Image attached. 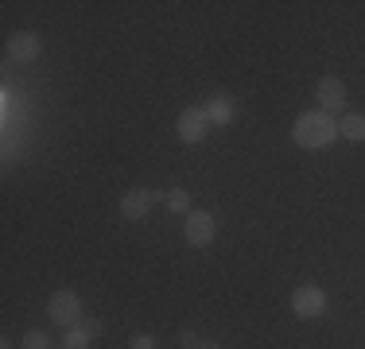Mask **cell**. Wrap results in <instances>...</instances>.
I'll list each match as a JSON object with an SVG mask.
<instances>
[{
  "label": "cell",
  "instance_id": "cell-1",
  "mask_svg": "<svg viewBox=\"0 0 365 349\" xmlns=\"http://www.w3.org/2000/svg\"><path fill=\"white\" fill-rule=\"evenodd\" d=\"M334 136H342L338 132V125H334V117L323 109H315V113H303L299 120L292 125V140L299 147H307V152H319V147H330L334 144Z\"/></svg>",
  "mask_w": 365,
  "mask_h": 349
},
{
  "label": "cell",
  "instance_id": "cell-2",
  "mask_svg": "<svg viewBox=\"0 0 365 349\" xmlns=\"http://www.w3.org/2000/svg\"><path fill=\"white\" fill-rule=\"evenodd\" d=\"M182 237H187L190 249H206V244L218 237V222H214L210 209H190L187 225H182Z\"/></svg>",
  "mask_w": 365,
  "mask_h": 349
},
{
  "label": "cell",
  "instance_id": "cell-3",
  "mask_svg": "<svg viewBox=\"0 0 365 349\" xmlns=\"http://www.w3.org/2000/svg\"><path fill=\"white\" fill-rule=\"evenodd\" d=\"M47 314L66 330L78 326V322H82V299H78V291H55L47 303Z\"/></svg>",
  "mask_w": 365,
  "mask_h": 349
},
{
  "label": "cell",
  "instance_id": "cell-4",
  "mask_svg": "<svg viewBox=\"0 0 365 349\" xmlns=\"http://www.w3.org/2000/svg\"><path fill=\"white\" fill-rule=\"evenodd\" d=\"M175 132L182 144H202L206 136H210V117H206V109H182L179 113V125H175Z\"/></svg>",
  "mask_w": 365,
  "mask_h": 349
},
{
  "label": "cell",
  "instance_id": "cell-5",
  "mask_svg": "<svg viewBox=\"0 0 365 349\" xmlns=\"http://www.w3.org/2000/svg\"><path fill=\"white\" fill-rule=\"evenodd\" d=\"M327 291L323 287H315V283H303V287H295V295H292V311L299 314V318H319V314L327 311Z\"/></svg>",
  "mask_w": 365,
  "mask_h": 349
},
{
  "label": "cell",
  "instance_id": "cell-6",
  "mask_svg": "<svg viewBox=\"0 0 365 349\" xmlns=\"http://www.w3.org/2000/svg\"><path fill=\"white\" fill-rule=\"evenodd\" d=\"M155 190H148V187H133L125 198H120V217L125 222H140V217H148V209L155 206Z\"/></svg>",
  "mask_w": 365,
  "mask_h": 349
},
{
  "label": "cell",
  "instance_id": "cell-7",
  "mask_svg": "<svg viewBox=\"0 0 365 349\" xmlns=\"http://www.w3.org/2000/svg\"><path fill=\"white\" fill-rule=\"evenodd\" d=\"M39 51H43V43H39L36 31H16L12 39H8V58H12V63H36Z\"/></svg>",
  "mask_w": 365,
  "mask_h": 349
},
{
  "label": "cell",
  "instance_id": "cell-8",
  "mask_svg": "<svg viewBox=\"0 0 365 349\" xmlns=\"http://www.w3.org/2000/svg\"><path fill=\"white\" fill-rule=\"evenodd\" d=\"M315 98H319V105H323V113H342L346 109V82L342 78H323L319 82V90H315Z\"/></svg>",
  "mask_w": 365,
  "mask_h": 349
},
{
  "label": "cell",
  "instance_id": "cell-9",
  "mask_svg": "<svg viewBox=\"0 0 365 349\" xmlns=\"http://www.w3.org/2000/svg\"><path fill=\"white\" fill-rule=\"evenodd\" d=\"M206 117H210V125H233V117H237V101L225 98V93H214L210 105H202Z\"/></svg>",
  "mask_w": 365,
  "mask_h": 349
},
{
  "label": "cell",
  "instance_id": "cell-10",
  "mask_svg": "<svg viewBox=\"0 0 365 349\" xmlns=\"http://www.w3.org/2000/svg\"><path fill=\"white\" fill-rule=\"evenodd\" d=\"M338 132L346 140H354V144H361L365 140V113H346V117L338 120Z\"/></svg>",
  "mask_w": 365,
  "mask_h": 349
},
{
  "label": "cell",
  "instance_id": "cell-11",
  "mask_svg": "<svg viewBox=\"0 0 365 349\" xmlns=\"http://www.w3.org/2000/svg\"><path fill=\"white\" fill-rule=\"evenodd\" d=\"M163 202H168V209H171V214H190V194H187L182 187L168 190V194H163Z\"/></svg>",
  "mask_w": 365,
  "mask_h": 349
},
{
  "label": "cell",
  "instance_id": "cell-12",
  "mask_svg": "<svg viewBox=\"0 0 365 349\" xmlns=\"http://www.w3.org/2000/svg\"><path fill=\"white\" fill-rule=\"evenodd\" d=\"M86 345H90V330H86L82 322H78V326H71V330L63 334V349H86Z\"/></svg>",
  "mask_w": 365,
  "mask_h": 349
},
{
  "label": "cell",
  "instance_id": "cell-13",
  "mask_svg": "<svg viewBox=\"0 0 365 349\" xmlns=\"http://www.w3.org/2000/svg\"><path fill=\"white\" fill-rule=\"evenodd\" d=\"M24 349H51L47 330H28V334H24Z\"/></svg>",
  "mask_w": 365,
  "mask_h": 349
},
{
  "label": "cell",
  "instance_id": "cell-14",
  "mask_svg": "<svg viewBox=\"0 0 365 349\" xmlns=\"http://www.w3.org/2000/svg\"><path fill=\"white\" fill-rule=\"evenodd\" d=\"M179 345H187V349H198L202 342H198V334H195V330H179Z\"/></svg>",
  "mask_w": 365,
  "mask_h": 349
},
{
  "label": "cell",
  "instance_id": "cell-15",
  "mask_svg": "<svg viewBox=\"0 0 365 349\" xmlns=\"http://www.w3.org/2000/svg\"><path fill=\"white\" fill-rule=\"evenodd\" d=\"M128 349H155V338H152V334H136Z\"/></svg>",
  "mask_w": 365,
  "mask_h": 349
},
{
  "label": "cell",
  "instance_id": "cell-16",
  "mask_svg": "<svg viewBox=\"0 0 365 349\" xmlns=\"http://www.w3.org/2000/svg\"><path fill=\"white\" fill-rule=\"evenodd\" d=\"M82 326L90 330V338H98V334H101V322H98V318H82Z\"/></svg>",
  "mask_w": 365,
  "mask_h": 349
},
{
  "label": "cell",
  "instance_id": "cell-17",
  "mask_svg": "<svg viewBox=\"0 0 365 349\" xmlns=\"http://www.w3.org/2000/svg\"><path fill=\"white\" fill-rule=\"evenodd\" d=\"M198 349H222L218 342H202V345H198Z\"/></svg>",
  "mask_w": 365,
  "mask_h": 349
}]
</instances>
